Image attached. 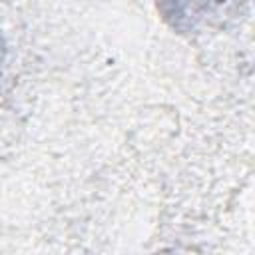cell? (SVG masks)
Listing matches in <instances>:
<instances>
[{
	"label": "cell",
	"instance_id": "cell-1",
	"mask_svg": "<svg viewBox=\"0 0 255 255\" xmlns=\"http://www.w3.org/2000/svg\"><path fill=\"white\" fill-rule=\"evenodd\" d=\"M225 2L227 0H157V6L173 28L193 30L209 16H215Z\"/></svg>",
	"mask_w": 255,
	"mask_h": 255
}]
</instances>
